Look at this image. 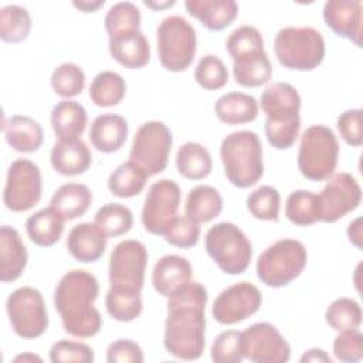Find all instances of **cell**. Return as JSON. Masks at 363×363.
<instances>
[{"instance_id":"6da1fadb","label":"cell","mask_w":363,"mask_h":363,"mask_svg":"<svg viewBox=\"0 0 363 363\" xmlns=\"http://www.w3.org/2000/svg\"><path fill=\"white\" fill-rule=\"evenodd\" d=\"M207 301V289L193 279L167 298L163 345L176 359L201 357L206 347Z\"/></svg>"},{"instance_id":"7a4b0ae2","label":"cell","mask_w":363,"mask_h":363,"mask_svg":"<svg viewBox=\"0 0 363 363\" xmlns=\"http://www.w3.org/2000/svg\"><path fill=\"white\" fill-rule=\"evenodd\" d=\"M98 295L99 284L91 272L72 269L61 277L54 291V305L68 335L88 339L101 330L102 316L94 306Z\"/></svg>"},{"instance_id":"3957f363","label":"cell","mask_w":363,"mask_h":363,"mask_svg":"<svg viewBox=\"0 0 363 363\" xmlns=\"http://www.w3.org/2000/svg\"><path fill=\"white\" fill-rule=\"evenodd\" d=\"M261 109L267 115L265 136L278 150L292 147L301 129V95L288 82H272L261 95Z\"/></svg>"},{"instance_id":"277c9868","label":"cell","mask_w":363,"mask_h":363,"mask_svg":"<svg viewBox=\"0 0 363 363\" xmlns=\"http://www.w3.org/2000/svg\"><path fill=\"white\" fill-rule=\"evenodd\" d=\"M220 157L227 180L238 189L257 184L264 174L262 145L252 130L227 135L220 146Z\"/></svg>"},{"instance_id":"5b68a950","label":"cell","mask_w":363,"mask_h":363,"mask_svg":"<svg viewBox=\"0 0 363 363\" xmlns=\"http://www.w3.org/2000/svg\"><path fill=\"white\" fill-rule=\"evenodd\" d=\"M275 57L281 65L295 71L318 68L326 52L320 31L313 27H284L274 38Z\"/></svg>"},{"instance_id":"8992f818","label":"cell","mask_w":363,"mask_h":363,"mask_svg":"<svg viewBox=\"0 0 363 363\" xmlns=\"http://www.w3.org/2000/svg\"><path fill=\"white\" fill-rule=\"evenodd\" d=\"M339 142L335 132L325 125L309 126L299 143L298 169L312 182L328 180L336 170Z\"/></svg>"},{"instance_id":"52a82bcc","label":"cell","mask_w":363,"mask_h":363,"mask_svg":"<svg viewBox=\"0 0 363 363\" xmlns=\"http://www.w3.org/2000/svg\"><path fill=\"white\" fill-rule=\"evenodd\" d=\"M305 245L294 238H282L269 245L257 259V275L271 288H282L296 279L306 267Z\"/></svg>"},{"instance_id":"ba28073f","label":"cell","mask_w":363,"mask_h":363,"mask_svg":"<svg viewBox=\"0 0 363 363\" xmlns=\"http://www.w3.org/2000/svg\"><path fill=\"white\" fill-rule=\"evenodd\" d=\"M204 247L208 257L228 275H240L247 271L252 258V245L240 227L223 221L210 227Z\"/></svg>"},{"instance_id":"9c48e42d","label":"cell","mask_w":363,"mask_h":363,"mask_svg":"<svg viewBox=\"0 0 363 363\" xmlns=\"http://www.w3.org/2000/svg\"><path fill=\"white\" fill-rule=\"evenodd\" d=\"M157 55L162 67L170 72L186 71L197 51L194 27L182 16L163 18L156 28Z\"/></svg>"},{"instance_id":"30bf717a","label":"cell","mask_w":363,"mask_h":363,"mask_svg":"<svg viewBox=\"0 0 363 363\" xmlns=\"http://www.w3.org/2000/svg\"><path fill=\"white\" fill-rule=\"evenodd\" d=\"M6 311L13 332L23 339H37L48 328V312L38 289L20 286L6 302Z\"/></svg>"},{"instance_id":"8fae6325","label":"cell","mask_w":363,"mask_h":363,"mask_svg":"<svg viewBox=\"0 0 363 363\" xmlns=\"http://www.w3.org/2000/svg\"><path fill=\"white\" fill-rule=\"evenodd\" d=\"M172 145V132L163 122H145L135 133L129 160L140 166L149 176L159 174L167 166Z\"/></svg>"},{"instance_id":"7c38bea8","label":"cell","mask_w":363,"mask_h":363,"mask_svg":"<svg viewBox=\"0 0 363 363\" xmlns=\"http://www.w3.org/2000/svg\"><path fill=\"white\" fill-rule=\"evenodd\" d=\"M43 194L40 167L28 159H16L6 176L3 203L6 208L23 213L38 204Z\"/></svg>"},{"instance_id":"4fadbf2b","label":"cell","mask_w":363,"mask_h":363,"mask_svg":"<svg viewBox=\"0 0 363 363\" xmlns=\"http://www.w3.org/2000/svg\"><path fill=\"white\" fill-rule=\"evenodd\" d=\"M147 258L145 244L138 240H125L116 244L109 257L111 286L140 292Z\"/></svg>"},{"instance_id":"5bb4252c","label":"cell","mask_w":363,"mask_h":363,"mask_svg":"<svg viewBox=\"0 0 363 363\" xmlns=\"http://www.w3.org/2000/svg\"><path fill=\"white\" fill-rule=\"evenodd\" d=\"M182 201L179 184L170 179L155 182L146 194L142 208V224L153 235H163L177 216Z\"/></svg>"},{"instance_id":"9a60e30c","label":"cell","mask_w":363,"mask_h":363,"mask_svg":"<svg viewBox=\"0 0 363 363\" xmlns=\"http://www.w3.org/2000/svg\"><path fill=\"white\" fill-rule=\"evenodd\" d=\"M242 357L254 363H285L291 347L279 330L268 322H258L241 332Z\"/></svg>"},{"instance_id":"2e32d148","label":"cell","mask_w":363,"mask_h":363,"mask_svg":"<svg viewBox=\"0 0 363 363\" xmlns=\"http://www.w3.org/2000/svg\"><path fill=\"white\" fill-rule=\"evenodd\" d=\"M319 221L335 223L356 210L362 201L359 182L346 172L332 174L318 194Z\"/></svg>"},{"instance_id":"e0dca14e","label":"cell","mask_w":363,"mask_h":363,"mask_svg":"<svg viewBox=\"0 0 363 363\" xmlns=\"http://www.w3.org/2000/svg\"><path fill=\"white\" fill-rule=\"evenodd\" d=\"M262 303L261 291L251 282H237L217 295L211 315L221 325H234L258 312Z\"/></svg>"},{"instance_id":"ac0fdd59","label":"cell","mask_w":363,"mask_h":363,"mask_svg":"<svg viewBox=\"0 0 363 363\" xmlns=\"http://www.w3.org/2000/svg\"><path fill=\"white\" fill-rule=\"evenodd\" d=\"M362 7L360 0H329L323 6V20L336 35L362 47Z\"/></svg>"},{"instance_id":"d6986e66","label":"cell","mask_w":363,"mask_h":363,"mask_svg":"<svg viewBox=\"0 0 363 363\" xmlns=\"http://www.w3.org/2000/svg\"><path fill=\"white\" fill-rule=\"evenodd\" d=\"M193 268L187 258L176 254H167L157 259L152 272V285L155 291L169 298L191 281Z\"/></svg>"},{"instance_id":"ffe728a7","label":"cell","mask_w":363,"mask_h":363,"mask_svg":"<svg viewBox=\"0 0 363 363\" xmlns=\"http://www.w3.org/2000/svg\"><path fill=\"white\" fill-rule=\"evenodd\" d=\"M111 57L129 69L143 68L150 60V45L140 30H132L109 37Z\"/></svg>"},{"instance_id":"44dd1931","label":"cell","mask_w":363,"mask_h":363,"mask_svg":"<svg viewBox=\"0 0 363 363\" xmlns=\"http://www.w3.org/2000/svg\"><path fill=\"white\" fill-rule=\"evenodd\" d=\"M27 248L18 234L11 225H1L0 228V281L3 284L13 282L21 277L27 267Z\"/></svg>"},{"instance_id":"7402d4cb","label":"cell","mask_w":363,"mask_h":363,"mask_svg":"<svg viewBox=\"0 0 363 363\" xmlns=\"http://www.w3.org/2000/svg\"><path fill=\"white\" fill-rule=\"evenodd\" d=\"M108 237L95 223H81L71 228L67 238L68 252L79 262L98 261L106 248Z\"/></svg>"},{"instance_id":"603a6c76","label":"cell","mask_w":363,"mask_h":363,"mask_svg":"<svg viewBox=\"0 0 363 363\" xmlns=\"http://www.w3.org/2000/svg\"><path fill=\"white\" fill-rule=\"evenodd\" d=\"M50 160L57 173L62 176H78L89 169L92 155L86 143L78 138L55 142L51 149Z\"/></svg>"},{"instance_id":"cb8c5ba5","label":"cell","mask_w":363,"mask_h":363,"mask_svg":"<svg viewBox=\"0 0 363 363\" xmlns=\"http://www.w3.org/2000/svg\"><path fill=\"white\" fill-rule=\"evenodd\" d=\"M129 126L123 116L116 113H102L92 121L89 140L102 153L118 152L128 139Z\"/></svg>"},{"instance_id":"d4e9b609","label":"cell","mask_w":363,"mask_h":363,"mask_svg":"<svg viewBox=\"0 0 363 363\" xmlns=\"http://www.w3.org/2000/svg\"><path fill=\"white\" fill-rule=\"evenodd\" d=\"M187 13L197 18L210 31H221L238 16V4L234 0H187Z\"/></svg>"},{"instance_id":"484cf974","label":"cell","mask_w":363,"mask_h":363,"mask_svg":"<svg viewBox=\"0 0 363 363\" xmlns=\"http://www.w3.org/2000/svg\"><path fill=\"white\" fill-rule=\"evenodd\" d=\"M3 130L7 143L18 153H33L41 147L44 140L41 125L27 115L10 116Z\"/></svg>"},{"instance_id":"4316f807","label":"cell","mask_w":363,"mask_h":363,"mask_svg":"<svg viewBox=\"0 0 363 363\" xmlns=\"http://www.w3.org/2000/svg\"><path fill=\"white\" fill-rule=\"evenodd\" d=\"M86 122V111L77 101L64 99L51 111V126L58 140L78 139L84 133Z\"/></svg>"},{"instance_id":"83f0119b","label":"cell","mask_w":363,"mask_h":363,"mask_svg":"<svg viewBox=\"0 0 363 363\" xmlns=\"http://www.w3.org/2000/svg\"><path fill=\"white\" fill-rule=\"evenodd\" d=\"M258 102L245 92H227L214 104L216 116L227 125L250 123L258 116Z\"/></svg>"},{"instance_id":"f1b7e54d","label":"cell","mask_w":363,"mask_h":363,"mask_svg":"<svg viewBox=\"0 0 363 363\" xmlns=\"http://www.w3.org/2000/svg\"><path fill=\"white\" fill-rule=\"evenodd\" d=\"M92 204V193L82 183H65L60 186L50 200V207L65 221L84 216Z\"/></svg>"},{"instance_id":"f546056e","label":"cell","mask_w":363,"mask_h":363,"mask_svg":"<svg viewBox=\"0 0 363 363\" xmlns=\"http://www.w3.org/2000/svg\"><path fill=\"white\" fill-rule=\"evenodd\" d=\"M65 220L51 207L41 208L26 221L28 238L38 247H52L64 233Z\"/></svg>"},{"instance_id":"4dcf8cb0","label":"cell","mask_w":363,"mask_h":363,"mask_svg":"<svg viewBox=\"0 0 363 363\" xmlns=\"http://www.w3.org/2000/svg\"><path fill=\"white\" fill-rule=\"evenodd\" d=\"M184 208L186 216L194 223H208L220 216L223 210V197L217 189L207 184H199L189 191Z\"/></svg>"},{"instance_id":"1f68e13d","label":"cell","mask_w":363,"mask_h":363,"mask_svg":"<svg viewBox=\"0 0 363 363\" xmlns=\"http://www.w3.org/2000/svg\"><path fill=\"white\" fill-rule=\"evenodd\" d=\"M176 167L189 180H203L210 174L213 160L201 143L186 142L176 153Z\"/></svg>"},{"instance_id":"d6a6232c","label":"cell","mask_w":363,"mask_h":363,"mask_svg":"<svg viewBox=\"0 0 363 363\" xmlns=\"http://www.w3.org/2000/svg\"><path fill=\"white\" fill-rule=\"evenodd\" d=\"M150 176L136 163L126 162L119 164L108 179L109 191L121 199H130L140 194Z\"/></svg>"},{"instance_id":"836d02e7","label":"cell","mask_w":363,"mask_h":363,"mask_svg":"<svg viewBox=\"0 0 363 363\" xmlns=\"http://www.w3.org/2000/svg\"><path fill=\"white\" fill-rule=\"evenodd\" d=\"M233 62L234 79L241 86L257 88L267 84L272 77V65L265 51Z\"/></svg>"},{"instance_id":"e575fe53","label":"cell","mask_w":363,"mask_h":363,"mask_svg":"<svg viewBox=\"0 0 363 363\" xmlns=\"http://www.w3.org/2000/svg\"><path fill=\"white\" fill-rule=\"evenodd\" d=\"M126 94L125 79L115 71H102L89 85V98L99 108L118 105Z\"/></svg>"},{"instance_id":"d590c367","label":"cell","mask_w":363,"mask_h":363,"mask_svg":"<svg viewBox=\"0 0 363 363\" xmlns=\"http://www.w3.org/2000/svg\"><path fill=\"white\" fill-rule=\"evenodd\" d=\"M109 316L118 322H132L142 313V296L138 291L109 286L105 296Z\"/></svg>"},{"instance_id":"8d00e7d4","label":"cell","mask_w":363,"mask_h":363,"mask_svg":"<svg viewBox=\"0 0 363 363\" xmlns=\"http://www.w3.org/2000/svg\"><path fill=\"white\" fill-rule=\"evenodd\" d=\"M31 16L18 4H9L0 10V38L10 44L24 41L31 31Z\"/></svg>"},{"instance_id":"74e56055","label":"cell","mask_w":363,"mask_h":363,"mask_svg":"<svg viewBox=\"0 0 363 363\" xmlns=\"http://www.w3.org/2000/svg\"><path fill=\"white\" fill-rule=\"evenodd\" d=\"M285 216L295 225H312L319 221L318 194L309 190L292 191L285 203Z\"/></svg>"},{"instance_id":"f35d334b","label":"cell","mask_w":363,"mask_h":363,"mask_svg":"<svg viewBox=\"0 0 363 363\" xmlns=\"http://www.w3.org/2000/svg\"><path fill=\"white\" fill-rule=\"evenodd\" d=\"M94 223L106 237H121L133 225L132 211L119 203H106L95 214Z\"/></svg>"},{"instance_id":"ab89813d","label":"cell","mask_w":363,"mask_h":363,"mask_svg":"<svg viewBox=\"0 0 363 363\" xmlns=\"http://www.w3.org/2000/svg\"><path fill=\"white\" fill-rule=\"evenodd\" d=\"M325 320L336 332L359 329L362 323V308L352 298H337L328 306Z\"/></svg>"},{"instance_id":"60d3db41","label":"cell","mask_w":363,"mask_h":363,"mask_svg":"<svg viewBox=\"0 0 363 363\" xmlns=\"http://www.w3.org/2000/svg\"><path fill=\"white\" fill-rule=\"evenodd\" d=\"M225 48L233 61L264 52V40L254 26H241L235 28L225 41Z\"/></svg>"},{"instance_id":"b9f144b4","label":"cell","mask_w":363,"mask_h":363,"mask_svg":"<svg viewBox=\"0 0 363 363\" xmlns=\"http://www.w3.org/2000/svg\"><path fill=\"white\" fill-rule=\"evenodd\" d=\"M281 207L279 191L272 186H261L247 197L250 214L262 221H278Z\"/></svg>"},{"instance_id":"7bdbcfd3","label":"cell","mask_w":363,"mask_h":363,"mask_svg":"<svg viewBox=\"0 0 363 363\" xmlns=\"http://www.w3.org/2000/svg\"><path fill=\"white\" fill-rule=\"evenodd\" d=\"M50 82L57 95L69 99L84 91L85 74L79 65L74 62H62L52 71Z\"/></svg>"},{"instance_id":"ee69618b","label":"cell","mask_w":363,"mask_h":363,"mask_svg":"<svg viewBox=\"0 0 363 363\" xmlns=\"http://www.w3.org/2000/svg\"><path fill=\"white\" fill-rule=\"evenodd\" d=\"M140 23H142V16L136 4L130 1H119L115 3L106 13L104 24L105 30L109 37L125 33V31H132V30H140Z\"/></svg>"},{"instance_id":"f6af8a7d","label":"cell","mask_w":363,"mask_h":363,"mask_svg":"<svg viewBox=\"0 0 363 363\" xmlns=\"http://www.w3.org/2000/svg\"><path fill=\"white\" fill-rule=\"evenodd\" d=\"M196 82L207 89L217 91L228 81V71L225 64L214 54H207L200 58L194 69Z\"/></svg>"},{"instance_id":"bcb514c9","label":"cell","mask_w":363,"mask_h":363,"mask_svg":"<svg viewBox=\"0 0 363 363\" xmlns=\"http://www.w3.org/2000/svg\"><path fill=\"white\" fill-rule=\"evenodd\" d=\"M164 240L179 248L196 247L200 238V227L197 223L190 220L186 214L176 216L170 225L163 233Z\"/></svg>"},{"instance_id":"7dc6e473","label":"cell","mask_w":363,"mask_h":363,"mask_svg":"<svg viewBox=\"0 0 363 363\" xmlns=\"http://www.w3.org/2000/svg\"><path fill=\"white\" fill-rule=\"evenodd\" d=\"M210 356L216 363H240L244 359L241 352V332L234 329L221 332L211 345Z\"/></svg>"},{"instance_id":"c3c4849f","label":"cell","mask_w":363,"mask_h":363,"mask_svg":"<svg viewBox=\"0 0 363 363\" xmlns=\"http://www.w3.org/2000/svg\"><path fill=\"white\" fill-rule=\"evenodd\" d=\"M94 350L82 342L61 339L50 349V360L52 363H92Z\"/></svg>"},{"instance_id":"681fc988","label":"cell","mask_w":363,"mask_h":363,"mask_svg":"<svg viewBox=\"0 0 363 363\" xmlns=\"http://www.w3.org/2000/svg\"><path fill=\"white\" fill-rule=\"evenodd\" d=\"M333 354L340 362H360L363 357V335L359 329L339 332L333 340Z\"/></svg>"},{"instance_id":"f907efd6","label":"cell","mask_w":363,"mask_h":363,"mask_svg":"<svg viewBox=\"0 0 363 363\" xmlns=\"http://www.w3.org/2000/svg\"><path fill=\"white\" fill-rule=\"evenodd\" d=\"M362 118H363V111L359 108L347 109L343 113H340L337 118L336 126L342 139L353 147H359L363 143Z\"/></svg>"},{"instance_id":"816d5d0a","label":"cell","mask_w":363,"mask_h":363,"mask_svg":"<svg viewBox=\"0 0 363 363\" xmlns=\"http://www.w3.org/2000/svg\"><path fill=\"white\" fill-rule=\"evenodd\" d=\"M143 360L142 347L130 339H118L106 349L108 363H142Z\"/></svg>"},{"instance_id":"f5cc1de1","label":"cell","mask_w":363,"mask_h":363,"mask_svg":"<svg viewBox=\"0 0 363 363\" xmlns=\"http://www.w3.org/2000/svg\"><path fill=\"white\" fill-rule=\"evenodd\" d=\"M347 238L349 241L357 247L359 250H362L363 247V230H362V217L354 218L349 227H347Z\"/></svg>"},{"instance_id":"db71d44e","label":"cell","mask_w":363,"mask_h":363,"mask_svg":"<svg viewBox=\"0 0 363 363\" xmlns=\"http://www.w3.org/2000/svg\"><path fill=\"white\" fill-rule=\"evenodd\" d=\"M301 362H312V363H330L332 359L323 349H309L301 356Z\"/></svg>"},{"instance_id":"11a10c76","label":"cell","mask_w":363,"mask_h":363,"mask_svg":"<svg viewBox=\"0 0 363 363\" xmlns=\"http://www.w3.org/2000/svg\"><path fill=\"white\" fill-rule=\"evenodd\" d=\"M74 7L81 10L82 13H95L99 7L105 4L104 0H79V1H72Z\"/></svg>"},{"instance_id":"9f6ffc18","label":"cell","mask_w":363,"mask_h":363,"mask_svg":"<svg viewBox=\"0 0 363 363\" xmlns=\"http://www.w3.org/2000/svg\"><path fill=\"white\" fill-rule=\"evenodd\" d=\"M143 4L146 6V7H150V9H153V10H163V9H167V7H172V6H174V1L172 0V1H143Z\"/></svg>"},{"instance_id":"6f0895ef","label":"cell","mask_w":363,"mask_h":363,"mask_svg":"<svg viewBox=\"0 0 363 363\" xmlns=\"http://www.w3.org/2000/svg\"><path fill=\"white\" fill-rule=\"evenodd\" d=\"M41 360L43 359L40 356H37L34 353H30V352H26L23 354H18V356L14 357L16 363H18V362H23V363H26V362H41Z\"/></svg>"}]
</instances>
